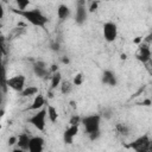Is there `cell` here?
<instances>
[{"instance_id": "1", "label": "cell", "mask_w": 152, "mask_h": 152, "mask_svg": "<svg viewBox=\"0 0 152 152\" xmlns=\"http://www.w3.org/2000/svg\"><path fill=\"white\" fill-rule=\"evenodd\" d=\"M14 13H17L18 15L23 17L26 21H28L31 25L36 26V27H45V25L48 24L49 19L48 17L38 8H33V10H25V11H18V10H13Z\"/></svg>"}, {"instance_id": "2", "label": "cell", "mask_w": 152, "mask_h": 152, "mask_svg": "<svg viewBox=\"0 0 152 152\" xmlns=\"http://www.w3.org/2000/svg\"><path fill=\"white\" fill-rule=\"evenodd\" d=\"M81 125L84 128V132L90 135L94 133H99L101 127V115L100 114H90L86 115L81 119Z\"/></svg>"}, {"instance_id": "3", "label": "cell", "mask_w": 152, "mask_h": 152, "mask_svg": "<svg viewBox=\"0 0 152 152\" xmlns=\"http://www.w3.org/2000/svg\"><path fill=\"white\" fill-rule=\"evenodd\" d=\"M151 138L148 134H144L139 138H137L135 140H133L132 142H129L127 145V147L134 150L135 152H150L151 151Z\"/></svg>"}, {"instance_id": "4", "label": "cell", "mask_w": 152, "mask_h": 152, "mask_svg": "<svg viewBox=\"0 0 152 152\" xmlns=\"http://www.w3.org/2000/svg\"><path fill=\"white\" fill-rule=\"evenodd\" d=\"M28 122L36 129L43 132L45 129V126H46V108H42V109L37 110V113H34L28 119Z\"/></svg>"}, {"instance_id": "5", "label": "cell", "mask_w": 152, "mask_h": 152, "mask_svg": "<svg viewBox=\"0 0 152 152\" xmlns=\"http://www.w3.org/2000/svg\"><path fill=\"white\" fill-rule=\"evenodd\" d=\"M102 34L106 42L113 43L118 38V25L113 21H107L102 26Z\"/></svg>"}, {"instance_id": "6", "label": "cell", "mask_w": 152, "mask_h": 152, "mask_svg": "<svg viewBox=\"0 0 152 152\" xmlns=\"http://www.w3.org/2000/svg\"><path fill=\"white\" fill-rule=\"evenodd\" d=\"M25 83H26V78L21 74L15 75V76H12V77H10V78L6 80V86L8 88L13 89L14 91H18V93H21L24 90Z\"/></svg>"}, {"instance_id": "7", "label": "cell", "mask_w": 152, "mask_h": 152, "mask_svg": "<svg viewBox=\"0 0 152 152\" xmlns=\"http://www.w3.org/2000/svg\"><path fill=\"white\" fill-rule=\"evenodd\" d=\"M88 8L86 6L84 1H77L76 4V12H75V23L77 25H83L86 24L87 19H88Z\"/></svg>"}, {"instance_id": "8", "label": "cell", "mask_w": 152, "mask_h": 152, "mask_svg": "<svg viewBox=\"0 0 152 152\" xmlns=\"http://www.w3.org/2000/svg\"><path fill=\"white\" fill-rule=\"evenodd\" d=\"M44 145H45V140L43 137H39V135L31 137L28 147H27V152H43Z\"/></svg>"}, {"instance_id": "9", "label": "cell", "mask_w": 152, "mask_h": 152, "mask_svg": "<svg viewBox=\"0 0 152 152\" xmlns=\"http://www.w3.org/2000/svg\"><path fill=\"white\" fill-rule=\"evenodd\" d=\"M33 72H34V75L37 76V77H39V78H45V77H48L49 75H50V69L48 68V65H46V63L45 62H43V61H37V62H34V64H33Z\"/></svg>"}, {"instance_id": "10", "label": "cell", "mask_w": 152, "mask_h": 152, "mask_svg": "<svg viewBox=\"0 0 152 152\" xmlns=\"http://www.w3.org/2000/svg\"><path fill=\"white\" fill-rule=\"evenodd\" d=\"M137 58L142 62V63H147L150 59H151V49H150V45L146 44V43H141L139 45V50H138V55H137Z\"/></svg>"}, {"instance_id": "11", "label": "cell", "mask_w": 152, "mask_h": 152, "mask_svg": "<svg viewBox=\"0 0 152 152\" xmlns=\"http://www.w3.org/2000/svg\"><path fill=\"white\" fill-rule=\"evenodd\" d=\"M101 82L109 87H115L118 83V78L114 71L112 70H104L101 75Z\"/></svg>"}, {"instance_id": "12", "label": "cell", "mask_w": 152, "mask_h": 152, "mask_svg": "<svg viewBox=\"0 0 152 152\" xmlns=\"http://www.w3.org/2000/svg\"><path fill=\"white\" fill-rule=\"evenodd\" d=\"M78 129H80V126H70L69 125V127L64 131V133H63V141L65 142V144H68V145H70V144H72V141H74V138L77 135V133H78Z\"/></svg>"}, {"instance_id": "13", "label": "cell", "mask_w": 152, "mask_h": 152, "mask_svg": "<svg viewBox=\"0 0 152 152\" xmlns=\"http://www.w3.org/2000/svg\"><path fill=\"white\" fill-rule=\"evenodd\" d=\"M44 106H45V97L42 94L38 93L34 96V99H33V101H32V103H31L28 109L30 110H39V109L44 108Z\"/></svg>"}, {"instance_id": "14", "label": "cell", "mask_w": 152, "mask_h": 152, "mask_svg": "<svg viewBox=\"0 0 152 152\" xmlns=\"http://www.w3.org/2000/svg\"><path fill=\"white\" fill-rule=\"evenodd\" d=\"M71 14V10L69 6H66L65 4H61L58 5L57 7V17L61 19V20H65L70 17Z\"/></svg>"}, {"instance_id": "15", "label": "cell", "mask_w": 152, "mask_h": 152, "mask_svg": "<svg viewBox=\"0 0 152 152\" xmlns=\"http://www.w3.org/2000/svg\"><path fill=\"white\" fill-rule=\"evenodd\" d=\"M30 138L28 134L26 133H21L18 139H17V147L24 150V151H27V147H28V142H30Z\"/></svg>"}, {"instance_id": "16", "label": "cell", "mask_w": 152, "mask_h": 152, "mask_svg": "<svg viewBox=\"0 0 152 152\" xmlns=\"http://www.w3.org/2000/svg\"><path fill=\"white\" fill-rule=\"evenodd\" d=\"M59 88H61V93L63 95H68L74 89V84L71 81H68V80H62L61 84H59Z\"/></svg>"}, {"instance_id": "17", "label": "cell", "mask_w": 152, "mask_h": 152, "mask_svg": "<svg viewBox=\"0 0 152 152\" xmlns=\"http://www.w3.org/2000/svg\"><path fill=\"white\" fill-rule=\"evenodd\" d=\"M21 97H31V96H36L38 94V88L34 86H28L25 87L24 90L21 93H19Z\"/></svg>"}, {"instance_id": "18", "label": "cell", "mask_w": 152, "mask_h": 152, "mask_svg": "<svg viewBox=\"0 0 152 152\" xmlns=\"http://www.w3.org/2000/svg\"><path fill=\"white\" fill-rule=\"evenodd\" d=\"M46 116L48 119L55 124L57 120H58V113H57V109L53 107V106H48L46 107Z\"/></svg>"}, {"instance_id": "19", "label": "cell", "mask_w": 152, "mask_h": 152, "mask_svg": "<svg viewBox=\"0 0 152 152\" xmlns=\"http://www.w3.org/2000/svg\"><path fill=\"white\" fill-rule=\"evenodd\" d=\"M62 82V74L59 71H56L51 75V89H56L57 87H59Z\"/></svg>"}, {"instance_id": "20", "label": "cell", "mask_w": 152, "mask_h": 152, "mask_svg": "<svg viewBox=\"0 0 152 152\" xmlns=\"http://www.w3.org/2000/svg\"><path fill=\"white\" fill-rule=\"evenodd\" d=\"M15 4L18 6V11H25V10H27L30 1L28 0H17Z\"/></svg>"}, {"instance_id": "21", "label": "cell", "mask_w": 152, "mask_h": 152, "mask_svg": "<svg viewBox=\"0 0 152 152\" xmlns=\"http://www.w3.org/2000/svg\"><path fill=\"white\" fill-rule=\"evenodd\" d=\"M83 81H84L83 74L78 72V74H76V75L74 76V80H72L71 82H72V84H74V87H75V86H81V84L83 83Z\"/></svg>"}, {"instance_id": "22", "label": "cell", "mask_w": 152, "mask_h": 152, "mask_svg": "<svg viewBox=\"0 0 152 152\" xmlns=\"http://www.w3.org/2000/svg\"><path fill=\"white\" fill-rule=\"evenodd\" d=\"M81 116L80 115H72L71 118H70V120H69V124H70V126H80L81 125Z\"/></svg>"}, {"instance_id": "23", "label": "cell", "mask_w": 152, "mask_h": 152, "mask_svg": "<svg viewBox=\"0 0 152 152\" xmlns=\"http://www.w3.org/2000/svg\"><path fill=\"white\" fill-rule=\"evenodd\" d=\"M116 129H118V132L120 133V134H128V127L125 125V124H119L118 126H116Z\"/></svg>"}, {"instance_id": "24", "label": "cell", "mask_w": 152, "mask_h": 152, "mask_svg": "<svg viewBox=\"0 0 152 152\" xmlns=\"http://www.w3.org/2000/svg\"><path fill=\"white\" fill-rule=\"evenodd\" d=\"M99 4H100L99 1H91V2L89 4V7H87V8H88V12H94V11H96Z\"/></svg>"}, {"instance_id": "25", "label": "cell", "mask_w": 152, "mask_h": 152, "mask_svg": "<svg viewBox=\"0 0 152 152\" xmlns=\"http://www.w3.org/2000/svg\"><path fill=\"white\" fill-rule=\"evenodd\" d=\"M17 139H18V137H11V138L8 139V145L12 146V145L17 144Z\"/></svg>"}, {"instance_id": "26", "label": "cell", "mask_w": 152, "mask_h": 152, "mask_svg": "<svg viewBox=\"0 0 152 152\" xmlns=\"http://www.w3.org/2000/svg\"><path fill=\"white\" fill-rule=\"evenodd\" d=\"M4 15H5V10H4L2 4L0 2V19H2V18H4Z\"/></svg>"}, {"instance_id": "27", "label": "cell", "mask_w": 152, "mask_h": 152, "mask_svg": "<svg viewBox=\"0 0 152 152\" xmlns=\"http://www.w3.org/2000/svg\"><path fill=\"white\" fill-rule=\"evenodd\" d=\"M151 104V100L150 99H146L145 101H142V106H150Z\"/></svg>"}, {"instance_id": "28", "label": "cell", "mask_w": 152, "mask_h": 152, "mask_svg": "<svg viewBox=\"0 0 152 152\" xmlns=\"http://www.w3.org/2000/svg\"><path fill=\"white\" fill-rule=\"evenodd\" d=\"M12 152H25L24 150H21V148H19V147H15V148H13L12 150Z\"/></svg>"}, {"instance_id": "29", "label": "cell", "mask_w": 152, "mask_h": 152, "mask_svg": "<svg viewBox=\"0 0 152 152\" xmlns=\"http://www.w3.org/2000/svg\"><path fill=\"white\" fill-rule=\"evenodd\" d=\"M52 50H57L58 51V49H59V45L58 44H52V48H51Z\"/></svg>"}, {"instance_id": "30", "label": "cell", "mask_w": 152, "mask_h": 152, "mask_svg": "<svg viewBox=\"0 0 152 152\" xmlns=\"http://www.w3.org/2000/svg\"><path fill=\"white\" fill-rule=\"evenodd\" d=\"M2 46H4V39H2V37L0 36V49H2Z\"/></svg>"}, {"instance_id": "31", "label": "cell", "mask_w": 152, "mask_h": 152, "mask_svg": "<svg viewBox=\"0 0 152 152\" xmlns=\"http://www.w3.org/2000/svg\"><path fill=\"white\" fill-rule=\"evenodd\" d=\"M141 40H142V39H141V38H140V37H137V38H135V39H134V43H140V42H141Z\"/></svg>"}, {"instance_id": "32", "label": "cell", "mask_w": 152, "mask_h": 152, "mask_svg": "<svg viewBox=\"0 0 152 152\" xmlns=\"http://www.w3.org/2000/svg\"><path fill=\"white\" fill-rule=\"evenodd\" d=\"M63 63H64V64H68V63H69V58L64 57V58H63Z\"/></svg>"}, {"instance_id": "33", "label": "cell", "mask_w": 152, "mask_h": 152, "mask_svg": "<svg viewBox=\"0 0 152 152\" xmlns=\"http://www.w3.org/2000/svg\"><path fill=\"white\" fill-rule=\"evenodd\" d=\"M0 28H1V24H0Z\"/></svg>"}, {"instance_id": "34", "label": "cell", "mask_w": 152, "mask_h": 152, "mask_svg": "<svg viewBox=\"0 0 152 152\" xmlns=\"http://www.w3.org/2000/svg\"><path fill=\"white\" fill-rule=\"evenodd\" d=\"M48 152H52V151H48Z\"/></svg>"}]
</instances>
